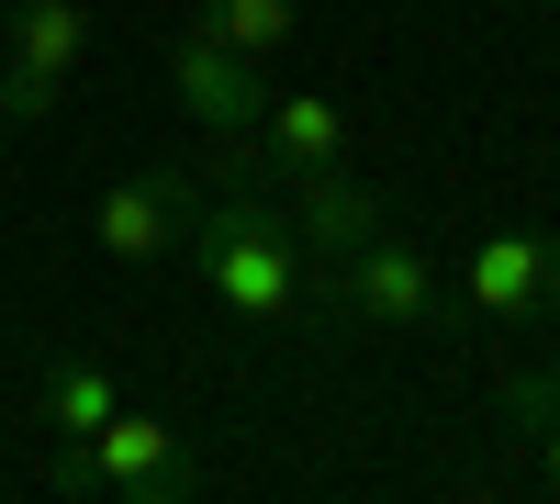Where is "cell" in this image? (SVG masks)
Returning a JSON list of instances; mask_svg holds the SVG:
<instances>
[{"label":"cell","instance_id":"cell-1","mask_svg":"<svg viewBox=\"0 0 560 504\" xmlns=\"http://www.w3.org/2000/svg\"><path fill=\"white\" fill-rule=\"evenodd\" d=\"M213 281L224 314H247V326H280V314H303V236H292V213H269V202H224L191 224V247H179Z\"/></svg>","mask_w":560,"mask_h":504},{"label":"cell","instance_id":"cell-2","mask_svg":"<svg viewBox=\"0 0 560 504\" xmlns=\"http://www.w3.org/2000/svg\"><path fill=\"white\" fill-rule=\"evenodd\" d=\"M79 57H90V12L79 0H12V12H0V124L45 113Z\"/></svg>","mask_w":560,"mask_h":504},{"label":"cell","instance_id":"cell-3","mask_svg":"<svg viewBox=\"0 0 560 504\" xmlns=\"http://www.w3.org/2000/svg\"><path fill=\"white\" fill-rule=\"evenodd\" d=\"M337 269V303L348 326H370V337H404V326H427L438 314V269H427V247H393V236H370V247H348V258H325Z\"/></svg>","mask_w":560,"mask_h":504},{"label":"cell","instance_id":"cell-4","mask_svg":"<svg viewBox=\"0 0 560 504\" xmlns=\"http://www.w3.org/2000/svg\"><path fill=\"white\" fill-rule=\"evenodd\" d=\"M79 460H90V493H124V504H179V493L202 482L191 448H179L158 415H124V403L79 437Z\"/></svg>","mask_w":560,"mask_h":504},{"label":"cell","instance_id":"cell-5","mask_svg":"<svg viewBox=\"0 0 560 504\" xmlns=\"http://www.w3.org/2000/svg\"><path fill=\"white\" fill-rule=\"evenodd\" d=\"M471 303L493 326H549L560 314V236L549 224H504V236L471 247Z\"/></svg>","mask_w":560,"mask_h":504},{"label":"cell","instance_id":"cell-6","mask_svg":"<svg viewBox=\"0 0 560 504\" xmlns=\"http://www.w3.org/2000/svg\"><path fill=\"white\" fill-rule=\"evenodd\" d=\"M90 247L124 258V269H147V258H179L191 247V202H179V179L168 168H135L102 191V213H90Z\"/></svg>","mask_w":560,"mask_h":504},{"label":"cell","instance_id":"cell-7","mask_svg":"<svg viewBox=\"0 0 560 504\" xmlns=\"http://www.w3.org/2000/svg\"><path fill=\"white\" fill-rule=\"evenodd\" d=\"M168 90H179V113L213 124V134H258V113H269V68L236 57V45H213V34H179Z\"/></svg>","mask_w":560,"mask_h":504},{"label":"cell","instance_id":"cell-8","mask_svg":"<svg viewBox=\"0 0 560 504\" xmlns=\"http://www.w3.org/2000/svg\"><path fill=\"white\" fill-rule=\"evenodd\" d=\"M337 157H348V113H337V102L292 90V102H269V113H258V168L314 179V168H337Z\"/></svg>","mask_w":560,"mask_h":504},{"label":"cell","instance_id":"cell-9","mask_svg":"<svg viewBox=\"0 0 560 504\" xmlns=\"http://www.w3.org/2000/svg\"><path fill=\"white\" fill-rule=\"evenodd\" d=\"M292 236H303L314 258H348V247L382 236V202H370L348 168H314V179H303V213H292Z\"/></svg>","mask_w":560,"mask_h":504},{"label":"cell","instance_id":"cell-10","mask_svg":"<svg viewBox=\"0 0 560 504\" xmlns=\"http://www.w3.org/2000/svg\"><path fill=\"white\" fill-rule=\"evenodd\" d=\"M191 34H213V45H236V57H280V45L303 34V0H202L191 12Z\"/></svg>","mask_w":560,"mask_h":504},{"label":"cell","instance_id":"cell-11","mask_svg":"<svg viewBox=\"0 0 560 504\" xmlns=\"http://www.w3.org/2000/svg\"><path fill=\"white\" fill-rule=\"evenodd\" d=\"M102 415H113L102 359H57V371H45V426H57V437H90Z\"/></svg>","mask_w":560,"mask_h":504},{"label":"cell","instance_id":"cell-12","mask_svg":"<svg viewBox=\"0 0 560 504\" xmlns=\"http://www.w3.org/2000/svg\"><path fill=\"white\" fill-rule=\"evenodd\" d=\"M527 437H538V493H560V415H538Z\"/></svg>","mask_w":560,"mask_h":504},{"label":"cell","instance_id":"cell-13","mask_svg":"<svg viewBox=\"0 0 560 504\" xmlns=\"http://www.w3.org/2000/svg\"><path fill=\"white\" fill-rule=\"evenodd\" d=\"M0 12H12V0H0Z\"/></svg>","mask_w":560,"mask_h":504}]
</instances>
